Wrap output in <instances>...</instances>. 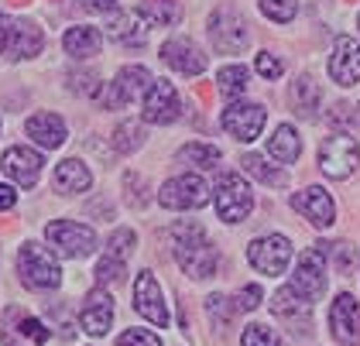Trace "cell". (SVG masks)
<instances>
[{"instance_id": "6da1fadb", "label": "cell", "mask_w": 360, "mask_h": 346, "mask_svg": "<svg viewBox=\"0 0 360 346\" xmlns=\"http://www.w3.org/2000/svg\"><path fill=\"white\" fill-rule=\"evenodd\" d=\"M172 237H175V261H179V267L189 278H213V271H217V250L206 247L202 226L179 223L172 230Z\"/></svg>"}, {"instance_id": "7a4b0ae2", "label": "cell", "mask_w": 360, "mask_h": 346, "mask_svg": "<svg viewBox=\"0 0 360 346\" xmlns=\"http://www.w3.org/2000/svg\"><path fill=\"white\" fill-rule=\"evenodd\" d=\"M18 274H21V281H25L28 288H34V292L58 288V281H62L58 261L45 247H38V243H25V247L18 250Z\"/></svg>"}, {"instance_id": "3957f363", "label": "cell", "mask_w": 360, "mask_h": 346, "mask_svg": "<svg viewBox=\"0 0 360 346\" xmlns=\"http://www.w3.org/2000/svg\"><path fill=\"white\" fill-rule=\"evenodd\" d=\"M213 203H217V213L223 223H240L254 210V192L237 172H223L213 188Z\"/></svg>"}, {"instance_id": "277c9868", "label": "cell", "mask_w": 360, "mask_h": 346, "mask_svg": "<svg viewBox=\"0 0 360 346\" xmlns=\"http://www.w3.org/2000/svg\"><path fill=\"white\" fill-rule=\"evenodd\" d=\"M210 41H213V49L223 55L244 52L250 41V27H248V21H244V14L233 11V7H217V11L210 14Z\"/></svg>"}, {"instance_id": "5b68a950", "label": "cell", "mask_w": 360, "mask_h": 346, "mask_svg": "<svg viewBox=\"0 0 360 346\" xmlns=\"http://www.w3.org/2000/svg\"><path fill=\"white\" fill-rule=\"evenodd\" d=\"M360 165V148L354 137L347 134H333L323 141L319 148V168L330 175V179H350Z\"/></svg>"}, {"instance_id": "8992f818", "label": "cell", "mask_w": 360, "mask_h": 346, "mask_svg": "<svg viewBox=\"0 0 360 346\" xmlns=\"http://www.w3.org/2000/svg\"><path fill=\"white\" fill-rule=\"evenodd\" d=\"M158 203L165 210H202L210 203V186L202 182V175H179L162 186Z\"/></svg>"}, {"instance_id": "52a82bcc", "label": "cell", "mask_w": 360, "mask_h": 346, "mask_svg": "<svg viewBox=\"0 0 360 346\" xmlns=\"http://www.w3.org/2000/svg\"><path fill=\"white\" fill-rule=\"evenodd\" d=\"M45 237L52 240L58 247V254H65V257H86V254H93V247H96V233H93L89 226H83V223H72V219L49 223Z\"/></svg>"}, {"instance_id": "ba28073f", "label": "cell", "mask_w": 360, "mask_h": 346, "mask_svg": "<svg viewBox=\"0 0 360 346\" xmlns=\"http://www.w3.org/2000/svg\"><path fill=\"white\" fill-rule=\"evenodd\" d=\"M248 261L261 274H271V278H278L285 267H288V261H292V243H288V237H278V233H268V237L254 240L248 250Z\"/></svg>"}, {"instance_id": "9c48e42d", "label": "cell", "mask_w": 360, "mask_h": 346, "mask_svg": "<svg viewBox=\"0 0 360 346\" xmlns=\"http://www.w3.org/2000/svg\"><path fill=\"white\" fill-rule=\"evenodd\" d=\"M292 292L305 298V302H316L323 288H326V261H323V250H305L299 257V267L292 274Z\"/></svg>"}, {"instance_id": "30bf717a", "label": "cell", "mask_w": 360, "mask_h": 346, "mask_svg": "<svg viewBox=\"0 0 360 346\" xmlns=\"http://www.w3.org/2000/svg\"><path fill=\"white\" fill-rule=\"evenodd\" d=\"M264 120H268V110L261 103H230L223 110V131L244 144L264 131Z\"/></svg>"}, {"instance_id": "8fae6325", "label": "cell", "mask_w": 360, "mask_h": 346, "mask_svg": "<svg viewBox=\"0 0 360 346\" xmlns=\"http://www.w3.org/2000/svg\"><path fill=\"white\" fill-rule=\"evenodd\" d=\"M151 72L144 69V65H124L120 72H117V79L110 82V93L103 96V107L113 110V107H124L127 100H144V93L151 89Z\"/></svg>"}, {"instance_id": "7c38bea8", "label": "cell", "mask_w": 360, "mask_h": 346, "mask_svg": "<svg viewBox=\"0 0 360 346\" xmlns=\"http://www.w3.org/2000/svg\"><path fill=\"white\" fill-rule=\"evenodd\" d=\"M162 58H165V65H172V69L182 72V76H202V72H206V55H202V49L195 45L193 38H186V34L168 38L165 45H162Z\"/></svg>"}, {"instance_id": "4fadbf2b", "label": "cell", "mask_w": 360, "mask_h": 346, "mask_svg": "<svg viewBox=\"0 0 360 346\" xmlns=\"http://www.w3.org/2000/svg\"><path fill=\"white\" fill-rule=\"evenodd\" d=\"M330 326L340 346H360V302L354 295H336L330 309Z\"/></svg>"}, {"instance_id": "5bb4252c", "label": "cell", "mask_w": 360, "mask_h": 346, "mask_svg": "<svg viewBox=\"0 0 360 346\" xmlns=\"http://www.w3.org/2000/svg\"><path fill=\"white\" fill-rule=\"evenodd\" d=\"M179 107H182V100L168 79H155L151 89L144 93V120L148 124H172L179 117Z\"/></svg>"}, {"instance_id": "9a60e30c", "label": "cell", "mask_w": 360, "mask_h": 346, "mask_svg": "<svg viewBox=\"0 0 360 346\" xmlns=\"http://www.w3.org/2000/svg\"><path fill=\"white\" fill-rule=\"evenodd\" d=\"M134 305H138V312L151 326H158V329L168 326V309H165V302H162V288H158V281H155L151 271H141L138 281H134Z\"/></svg>"}, {"instance_id": "2e32d148", "label": "cell", "mask_w": 360, "mask_h": 346, "mask_svg": "<svg viewBox=\"0 0 360 346\" xmlns=\"http://www.w3.org/2000/svg\"><path fill=\"white\" fill-rule=\"evenodd\" d=\"M79 322H83V333L89 336H107L113 326V298L107 288H93V292L86 295V305L83 312H79Z\"/></svg>"}, {"instance_id": "e0dca14e", "label": "cell", "mask_w": 360, "mask_h": 346, "mask_svg": "<svg viewBox=\"0 0 360 346\" xmlns=\"http://www.w3.org/2000/svg\"><path fill=\"white\" fill-rule=\"evenodd\" d=\"M330 76L340 86H357L360 82V45L354 38L340 34L330 55Z\"/></svg>"}, {"instance_id": "ac0fdd59", "label": "cell", "mask_w": 360, "mask_h": 346, "mask_svg": "<svg viewBox=\"0 0 360 346\" xmlns=\"http://www.w3.org/2000/svg\"><path fill=\"white\" fill-rule=\"evenodd\" d=\"M292 206H295L305 219H312L319 230H326L333 223V216H336V206H333L330 192L319 186H309V188H302V192H295V196H292Z\"/></svg>"}, {"instance_id": "d6986e66", "label": "cell", "mask_w": 360, "mask_h": 346, "mask_svg": "<svg viewBox=\"0 0 360 346\" xmlns=\"http://www.w3.org/2000/svg\"><path fill=\"white\" fill-rule=\"evenodd\" d=\"M41 155L31 148H7L4 151V172L18 182V186H34L41 175Z\"/></svg>"}, {"instance_id": "ffe728a7", "label": "cell", "mask_w": 360, "mask_h": 346, "mask_svg": "<svg viewBox=\"0 0 360 346\" xmlns=\"http://www.w3.org/2000/svg\"><path fill=\"white\" fill-rule=\"evenodd\" d=\"M41 45H45V34L31 21L7 25V52H11V58H31V55L41 52Z\"/></svg>"}, {"instance_id": "44dd1931", "label": "cell", "mask_w": 360, "mask_h": 346, "mask_svg": "<svg viewBox=\"0 0 360 346\" xmlns=\"http://www.w3.org/2000/svg\"><path fill=\"white\" fill-rule=\"evenodd\" d=\"M25 131H28V137L34 144L58 148V144L65 141V120H62L58 113H34V117H28Z\"/></svg>"}, {"instance_id": "7402d4cb", "label": "cell", "mask_w": 360, "mask_h": 346, "mask_svg": "<svg viewBox=\"0 0 360 346\" xmlns=\"http://www.w3.org/2000/svg\"><path fill=\"white\" fill-rule=\"evenodd\" d=\"M89 186H93V172H89L79 158L58 161V168H56V188L58 192L76 196V192H86Z\"/></svg>"}, {"instance_id": "603a6c76", "label": "cell", "mask_w": 360, "mask_h": 346, "mask_svg": "<svg viewBox=\"0 0 360 346\" xmlns=\"http://www.w3.org/2000/svg\"><path fill=\"white\" fill-rule=\"evenodd\" d=\"M100 45H103V38H100V31L96 27H69L65 34H62V49L72 55V58H89V55L100 52Z\"/></svg>"}, {"instance_id": "cb8c5ba5", "label": "cell", "mask_w": 360, "mask_h": 346, "mask_svg": "<svg viewBox=\"0 0 360 346\" xmlns=\"http://www.w3.org/2000/svg\"><path fill=\"white\" fill-rule=\"evenodd\" d=\"M268 155H271L275 161H281V165L299 161V155H302V144H299V134H295V127L281 124V127L275 131V137L268 141Z\"/></svg>"}, {"instance_id": "d4e9b609", "label": "cell", "mask_w": 360, "mask_h": 346, "mask_svg": "<svg viewBox=\"0 0 360 346\" xmlns=\"http://www.w3.org/2000/svg\"><path fill=\"white\" fill-rule=\"evenodd\" d=\"M175 158L182 161V165H189V168H195V172H210V168H217V165H220V148H217V144L193 141V144H186Z\"/></svg>"}, {"instance_id": "484cf974", "label": "cell", "mask_w": 360, "mask_h": 346, "mask_svg": "<svg viewBox=\"0 0 360 346\" xmlns=\"http://www.w3.org/2000/svg\"><path fill=\"white\" fill-rule=\"evenodd\" d=\"M288 96H292L295 113H302V117H312L316 107H319V86H316L312 76H299V79L292 82V93Z\"/></svg>"}, {"instance_id": "4316f807", "label": "cell", "mask_w": 360, "mask_h": 346, "mask_svg": "<svg viewBox=\"0 0 360 346\" xmlns=\"http://www.w3.org/2000/svg\"><path fill=\"white\" fill-rule=\"evenodd\" d=\"M107 34L120 45H144L148 41V27H138V18L134 14H120L107 25Z\"/></svg>"}, {"instance_id": "83f0119b", "label": "cell", "mask_w": 360, "mask_h": 346, "mask_svg": "<svg viewBox=\"0 0 360 346\" xmlns=\"http://www.w3.org/2000/svg\"><path fill=\"white\" fill-rule=\"evenodd\" d=\"M138 14L148 21V25H155V27H168V25H175L179 21V4L175 0H141V7H138Z\"/></svg>"}, {"instance_id": "f1b7e54d", "label": "cell", "mask_w": 360, "mask_h": 346, "mask_svg": "<svg viewBox=\"0 0 360 346\" xmlns=\"http://www.w3.org/2000/svg\"><path fill=\"white\" fill-rule=\"evenodd\" d=\"M271 312L281 316V319H309L312 316V302L299 298L292 288H281L275 295V302H271Z\"/></svg>"}, {"instance_id": "f546056e", "label": "cell", "mask_w": 360, "mask_h": 346, "mask_svg": "<svg viewBox=\"0 0 360 346\" xmlns=\"http://www.w3.org/2000/svg\"><path fill=\"white\" fill-rule=\"evenodd\" d=\"M141 144H144V127H141L138 120H124V124L113 131V148H117L120 155L138 151Z\"/></svg>"}, {"instance_id": "4dcf8cb0", "label": "cell", "mask_w": 360, "mask_h": 346, "mask_svg": "<svg viewBox=\"0 0 360 346\" xmlns=\"http://www.w3.org/2000/svg\"><path fill=\"white\" fill-rule=\"evenodd\" d=\"M240 165H244V172H248V175H254L257 182H268V186H285V172L271 168V165L261 158V155H244V158H240Z\"/></svg>"}, {"instance_id": "1f68e13d", "label": "cell", "mask_w": 360, "mask_h": 346, "mask_svg": "<svg viewBox=\"0 0 360 346\" xmlns=\"http://www.w3.org/2000/svg\"><path fill=\"white\" fill-rule=\"evenodd\" d=\"M217 82H220V93L223 96H240L244 89H248V69L244 65H223L220 76H217Z\"/></svg>"}, {"instance_id": "d6a6232c", "label": "cell", "mask_w": 360, "mask_h": 346, "mask_svg": "<svg viewBox=\"0 0 360 346\" xmlns=\"http://www.w3.org/2000/svg\"><path fill=\"white\" fill-rule=\"evenodd\" d=\"M261 14L275 25H288L299 14V0H261Z\"/></svg>"}, {"instance_id": "836d02e7", "label": "cell", "mask_w": 360, "mask_h": 346, "mask_svg": "<svg viewBox=\"0 0 360 346\" xmlns=\"http://www.w3.org/2000/svg\"><path fill=\"white\" fill-rule=\"evenodd\" d=\"M319 247H323V254H330L333 264L340 267L343 274L357 267V250H354L350 243H319Z\"/></svg>"}, {"instance_id": "e575fe53", "label": "cell", "mask_w": 360, "mask_h": 346, "mask_svg": "<svg viewBox=\"0 0 360 346\" xmlns=\"http://www.w3.org/2000/svg\"><path fill=\"white\" fill-rule=\"evenodd\" d=\"M240 343H244V346H281V336H278L271 326H261V322H254V326H248V329H244Z\"/></svg>"}, {"instance_id": "d590c367", "label": "cell", "mask_w": 360, "mask_h": 346, "mask_svg": "<svg viewBox=\"0 0 360 346\" xmlns=\"http://www.w3.org/2000/svg\"><path fill=\"white\" fill-rule=\"evenodd\" d=\"M134 250V230H113L110 240H107V257H117V261H124L127 254Z\"/></svg>"}, {"instance_id": "8d00e7d4", "label": "cell", "mask_w": 360, "mask_h": 346, "mask_svg": "<svg viewBox=\"0 0 360 346\" xmlns=\"http://www.w3.org/2000/svg\"><path fill=\"white\" fill-rule=\"evenodd\" d=\"M113 281H124V261L103 257V261L96 264V285L103 288V285H113Z\"/></svg>"}, {"instance_id": "74e56055", "label": "cell", "mask_w": 360, "mask_h": 346, "mask_svg": "<svg viewBox=\"0 0 360 346\" xmlns=\"http://www.w3.org/2000/svg\"><path fill=\"white\" fill-rule=\"evenodd\" d=\"M18 329H21V336H28L31 343H49L52 340V333L45 329V322L31 319V316H25V319L18 322Z\"/></svg>"}, {"instance_id": "f35d334b", "label": "cell", "mask_w": 360, "mask_h": 346, "mask_svg": "<svg viewBox=\"0 0 360 346\" xmlns=\"http://www.w3.org/2000/svg\"><path fill=\"white\" fill-rule=\"evenodd\" d=\"M117 346H162V340L155 336V333H148V329H127Z\"/></svg>"}, {"instance_id": "ab89813d", "label": "cell", "mask_w": 360, "mask_h": 346, "mask_svg": "<svg viewBox=\"0 0 360 346\" xmlns=\"http://www.w3.org/2000/svg\"><path fill=\"white\" fill-rule=\"evenodd\" d=\"M206 309H210V316L217 322V329H223V326L230 322V316H233V312H226V298H223V295H210V298H206Z\"/></svg>"}, {"instance_id": "60d3db41", "label": "cell", "mask_w": 360, "mask_h": 346, "mask_svg": "<svg viewBox=\"0 0 360 346\" xmlns=\"http://www.w3.org/2000/svg\"><path fill=\"white\" fill-rule=\"evenodd\" d=\"M257 72H261L264 79H278V76L285 72V65H281L271 52H261V55H257Z\"/></svg>"}, {"instance_id": "b9f144b4", "label": "cell", "mask_w": 360, "mask_h": 346, "mask_svg": "<svg viewBox=\"0 0 360 346\" xmlns=\"http://www.w3.org/2000/svg\"><path fill=\"white\" fill-rule=\"evenodd\" d=\"M261 298H264V295H261V288H257V285H244V288H240V295H237V309L250 312V309H257V305H261Z\"/></svg>"}, {"instance_id": "7bdbcfd3", "label": "cell", "mask_w": 360, "mask_h": 346, "mask_svg": "<svg viewBox=\"0 0 360 346\" xmlns=\"http://www.w3.org/2000/svg\"><path fill=\"white\" fill-rule=\"evenodd\" d=\"M14 203H18V192L11 186H0V210H14Z\"/></svg>"}, {"instance_id": "ee69618b", "label": "cell", "mask_w": 360, "mask_h": 346, "mask_svg": "<svg viewBox=\"0 0 360 346\" xmlns=\"http://www.w3.org/2000/svg\"><path fill=\"white\" fill-rule=\"evenodd\" d=\"M117 4H120V0H86L89 11H113Z\"/></svg>"}, {"instance_id": "f6af8a7d", "label": "cell", "mask_w": 360, "mask_h": 346, "mask_svg": "<svg viewBox=\"0 0 360 346\" xmlns=\"http://www.w3.org/2000/svg\"><path fill=\"white\" fill-rule=\"evenodd\" d=\"M7 49V21H4V14H0V52Z\"/></svg>"}]
</instances>
